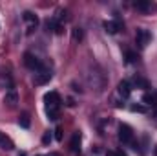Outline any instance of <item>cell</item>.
Instances as JSON below:
<instances>
[{
    "label": "cell",
    "instance_id": "13",
    "mask_svg": "<svg viewBox=\"0 0 157 156\" xmlns=\"http://www.w3.org/2000/svg\"><path fill=\"white\" fill-rule=\"evenodd\" d=\"M135 7H137L139 11H150V9H152V4L146 2V0H137V2H135Z\"/></svg>",
    "mask_w": 157,
    "mask_h": 156
},
{
    "label": "cell",
    "instance_id": "11",
    "mask_svg": "<svg viewBox=\"0 0 157 156\" xmlns=\"http://www.w3.org/2000/svg\"><path fill=\"white\" fill-rule=\"evenodd\" d=\"M143 101L146 105H152V107H157V92H146L143 96Z\"/></svg>",
    "mask_w": 157,
    "mask_h": 156
},
{
    "label": "cell",
    "instance_id": "12",
    "mask_svg": "<svg viewBox=\"0 0 157 156\" xmlns=\"http://www.w3.org/2000/svg\"><path fill=\"white\" fill-rule=\"evenodd\" d=\"M24 20H26V22H29V30H28V31H31V30L39 24V18H37L33 13H29V11H26V13H24Z\"/></svg>",
    "mask_w": 157,
    "mask_h": 156
},
{
    "label": "cell",
    "instance_id": "4",
    "mask_svg": "<svg viewBox=\"0 0 157 156\" xmlns=\"http://www.w3.org/2000/svg\"><path fill=\"white\" fill-rule=\"evenodd\" d=\"M152 39V33L148 30H137V35H135V42L139 48H146V44Z\"/></svg>",
    "mask_w": 157,
    "mask_h": 156
},
{
    "label": "cell",
    "instance_id": "22",
    "mask_svg": "<svg viewBox=\"0 0 157 156\" xmlns=\"http://www.w3.org/2000/svg\"><path fill=\"white\" fill-rule=\"evenodd\" d=\"M48 156H59V154H55V153H51V154H48Z\"/></svg>",
    "mask_w": 157,
    "mask_h": 156
},
{
    "label": "cell",
    "instance_id": "9",
    "mask_svg": "<svg viewBox=\"0 0 157 156\" xmlns=\"http://www.w3.org/2000/svg\"><path fill=\"white\" fill-rule=\"evenodd\" d=\"M15 145H13V142H11V138H7L4 132H0V149H4V151H11Z\"/></svg>",
    "mask_w": 157,
    "mask_h": 156
},
{
    "label": "cell",
    "instance_id": "21",
    "mask_svg": "<svg viewBox=\"0 0 157 156\" xmlns=\"http://www.w3.org/2000/svg\"><path fill=\"white\" fill-rule=\"evenodd\" d=\"M106 156H121V154H117V153H113V151H108V153H106Z\"/></svg>",
    "mask_w": 157,
    "mask_h": 156
},
{
    "label": "cell",
    "instance_id": "17",
    "mask_svg": "<svg viewBox=\"0 0 157 156\" xmlns=\"http://www.w3.org/2000/svg\"><path fill=\"white\" fill-rule=\"evenodd\" d=\"M82 39V31H80V30H73V40H80Z\"/></svg>",
    "mask_w": 157,
    "mask_h": 156
},
{
    "label": "cell",
    "instance_id": "8",
    "mask_svg": "<svg viewBox=\"0 0 157 156\" xmlns=\"http://www.w3.org/2000/svg\"><path fill=\"white\" fill-rule=\"evenodd\" d=\"M104 30L108 33H117L119 30H121V22L119 20H106L104 22Z\"/></svg>",
    "mask_w": 157,
    "mask_h": 156
},
{
    "label": "cell",
    "instance_id": "23",
    "mask_svg": "<svg viewBox=\"0 0 157 156\" xmlns=\"http://www.w3.org/2000/svg\"><path fill=\"white\" fill-rule=\"evenodd\" d=\"M18 156H26V154H24V153H20V154H18Z\"/></svg>",
    "mask_w": 157,
    "mask_h": 156
},
{
    "label": "cell",
    "instance_id": "7",
    "mask_svg": "<svg viewBox=\"0 0 157 156\" xmlns=\"http://www.w3.org/2000/svg\"><path fill=\"white\" fill-rule=\"evenodd\" d=\"M117 92L121 97H128L130 94H132V86H130V83L128 81H121L117 86Z\"/></svg>",
    "mask_w": 157,
    "mask_h": 156
},
{
    "label": "cell",
    "instance_id": "16",
    "mask_svg": "<svg viewBox=\"0 0 157 156\" xmlns=\"http://www.w3.org/2000/svg\"><path fill=\"white\" fill-rule=\"evenodd\" d=\"M55 140H57V142H62V129H60V127L55 129Z\"/></svg>",
    "mask_w": 157,
    "mask_h": 156
},
{
    "label": "cell",
    "instance_id": "15",
    "mask_svg": "<svg viewBox=\"0 0 157 156\" xmlns=\"http://www.w3.org/2000/svg\"><path fill=\"white\" fill-rule=\"evenodd\" d=\"M18 121H20V125H22L24 129H28V127H29V116H28V114H22Z\"/></svg>",
    "mask_w": 157,
    "mask_h": 156
},
{
    "label": "cell",
    "instance_id": "19",
    "mask_svg": "<svg viewBox=\"0 0 157 156\" xmlns=\"http://www.w3.org/2000/svg\"><path fill=\"white\" fill-rule=\"evenodd\" d=\"M132 110H133V112H146V109H144V107H141V105H133V107H132Z\"/></svg>",
    "mask_w": 157,
    "mask_h": 156
},
{
    "label": "cell",
    "instance_id": "10",
    "mask_svg": "<svg viewBox=\"0 0 157 156\" xmlns=\"http://www.w3.org/2000/svg\"><path fill=\"white\" fill-rule=\"evenodd\" d=\"M70 149H71V153H78V151H80V132H75V134L71 136Z\"/></svg>",
    "mask_w": 157,
    "mask_h": 156
},
{
    "label": "cell",
    "instance_id": "1",
    "mask_svg": "<svg viewBox=\"0 0 157 156\" xmlns=\"http://www.w3.org/2000/svg\"><path fill=\"white\" fill-rule=\"evenodd\" d=\"M44 101H46V112L49 119H57L59 117V107H60V96L57 92H48L44 96Z\"/></svg>",
    "mask_w": 157,
    "mask_h": 156
},
{
    "label": "cell",
    "instance_id": "2",
    "mask_svg": "<svg viewBox=\"0 0 157 156\" xmlns=\"http://www.w3.org/2000/svg\"><path fill=\"white\" fill-rule=\"evenodd\" d=\"M24 64L29 68V70H40L42 68V63L39 61V57L37 55H33V53H24Z\"/></svg>",
    "mask_w": 157,
    "mask_h": 156
},
{
    "label": "cell",
    "instance_id": "20",
    "mask_svg": "<svg viewBox=\"0 0 157 156\" xmlns=\"http://www.w3.org/2000/svg\"><path fill=\"white\" fill-rule=\"evenodd\" d=\"M49 140H51V136H49V134H44V138H42V142H44V143H49Z\"/></svg>",
    "mask_w": 157,
    "mask_h": 156
},
{
    "label": "cell",
    "instance_id": "14",
    "mask_svg": "<svg viewBox=\"0 0 157 156\" xmlns=\"http://www.w3.org/2000/svg\"><path fill=\"white\" fill-rule=\"evenodd\" d=\"M133 84H135L137 88H150V86H148V81H146V79L137 77V76L133 77Z\"/></svg>",
    "mask_w": 157,
    "mask_h": 156
},
{
    "label": "cell",
    "instance_id": "5",
    "mask_svg": "<svg viewBox=\"0 0 157 156\" xmlns=\"http://www.w3.org/2000/svg\"><path fill=\"white\" fill-rule=\"evenodd\" d=\"M49 79H51V72L49 70H44V68H40L39 72L35 74V77H33V83L40 86V84H46V83H49Z\"/></svg>",
    "mask_w": 157,
    "mask_h": 156
},
{
    "label": "cell",
    "instance_id": "6",
    "mask_svg": "<svg viewBox=\"0 0 157 156\" xmlns=\"http://www.w3.org/2000/svg\"><path fill=\"white\" fill-rule=\"evenodd\" d=\"M4 103H6L7 107H15V105L18 103V94H17L15 90H9V92L4 96Z\"/></svg>",
    "mask_w": 157,
    "mask_h": 156
},
{
    "label": "cell",
    "instance_id": "3",
    "mask_svg": "<svg viewBox=\"0 0 157 156\" xmlns=\"http://www.w3.org/2000/svg\"><path fill=\"white\" fill-rule=\"evenodd\" d=\"M119 140H121L122 143H130V142L133 140V132H132V129H130L126 123H121V125H119Z\"/></svg>",
    "mask_w": 157,
    "mask_h": 156
},
{
    "label": "cell",
    "instance_id": "18",
    "mask_svg": "<svg viewBox=\"0 0 157 156\" xmlns=\"http://www.w3.org/2000/svg\"><path fill=\"white\" fill-rule=\"evenodd\" d=\"M126 57H128V61H130V63H135V61H137V55H135V53H132V51H126Z\"/></svg>",
    "mask_w": 157,
    "mask_h": 156
}]
</instances>
